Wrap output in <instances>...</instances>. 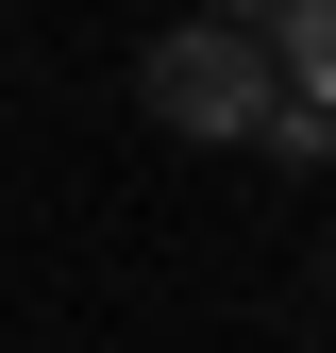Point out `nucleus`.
<instances>
[{
    "instance_id": "2",
    "label": "nucleus",
    "mask_w": 336,
    "mask_h": 353,
    "mask_svg": "<svg viewBox=\"0 0 336 353\" xmlns=\"http://www.w3.org/2000/svg\"><path fill=\"white\" fill-rule=\"evenodd\" d=\"M269 68H286V101L336 118V0H269Z\"/></svg>"
},
{
    "instance_id": "1",
    "label": "nucleus",
    "mask_w": 336,
    "mask_h": 353,
    "mask_svg": "<svg viewBox=\"0 0 336 353\" xmlns=\"http://www.w3.org/2000/svg\"><path fill=\"white\" fill-rule=\"evenodd\" d=\"M135 101L168 118V135H202V152H252V135H269V101H286V68H269V34H252V17H185V34L135 68Z\"/></svg>"
},
{
    "instance_id": "3",
    "label": "nucleus",
    "mask_w": 336,
    "mask_h": 353,
    "mask_svg": "<svg viewBox=\"0 0 336 353\" xmlns=\"http://www.w3.org/2000/svg\"><path fill=\"white\" fill-rule=\"evenodd\" d=\"M252 152H286V168H336V118H319V101H269V135H252Z\"/></svg>"
},
{
    "instance_id": "4",
    "label": "nucleus",
    "mask_w": 336,
    "mask_h": 353,
    "mask_svg": "<svg viewBox=\"0 0 336 353\" xmlns=\"http://www.w3.org/2000/svg\"><path fill=\"white\" fill-rule=\"evenodd\" d=\"M185 17H252V34H269V0H185Z\"/></svg>"
}]
</instances>
